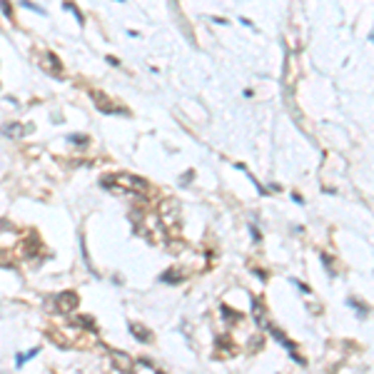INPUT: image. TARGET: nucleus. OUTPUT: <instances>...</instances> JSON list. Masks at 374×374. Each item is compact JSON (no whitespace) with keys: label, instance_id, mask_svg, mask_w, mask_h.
<instances>
[{"label":"nucleus","instance_id":"1","mask_svg":"<svg viewBox=\"0 0 374 374\" xmlns=\"http://www.w3.org/2000/svg\"><path fill=\"white\" fill-rule=\"evenodd\" d=\"M102 187L107 190H115V192H135V195H145L150 190V185L138 177V175H130V172H112V175H105L100 180Z\"/></svg>","mask_w":374,"mask_h":374},{"label":"nucleus","instance_id":"2","mask_svg":"<svg viewBox=\"0 0 374 374\" xmlns=\"http://www.w3.org/2000/svg\"><path fill=\"white\" fill-rule=\"evenodd\" d=\"M58 304H60L63 312H75L77 309V295L75 292H63V295H58Z\"/></svg>","mask_w":374,"mask_h":374},{"label":"nucleus","instance_id":"3","mask_svg":"<svg viewBox=\"0 0 374 374\" xmlns=\"http://www.w3.org/2000/svg\"><path fill=\"white\" fill-rule=\"evenodd\" d=\"M43 65L50 70L53 75H60L63 73V68H60V60L55 58V53H50V50H45V55H43Z\"/></svg>","mask_w":374,"mask_h":374},{"label":"nucleus","instance_id":"4","mask_svg":"<svg viewBox=\"0 0 374 374\" xmlns=\"http://www.w3.org/2000/svg\"><path fill=\"white\" fill-rule=\"evenodd\" d=\"M130 329H133V337L138 339V342H152V334H150L148 327H143V324H130Z\"/></svg>","mask_w":374,"mask_h":374},{"label":"nucleus","instance_id":"5","mask_svg":"<svg viewBox=\"0 0 374 374\" xmlns=\"http://www.w3.org/2000/svg\"><path fill=\"white\" fill-rule=\"evenodd\" d=\"M23 133H25V128L18 125V122H13V125H3V135H8V138H18V135H23Z\"/></svg>","mask_w":374,"mask_h":374},{"label":"nucleus","instance_id":"6","mask_svg":"<svg viewBox=\"0 0 374 374\" xmlns=\"http://www.w3.org/2000/svg\"><path fill=\"white\" fill-rule=\"evenodd\" d=\"M110 357L115 359V367H117V369H133V362H130L128 357H120L117 352H110Z\"/></svg>","mask_w":374,"mask_h":374},{"label":"nucleus","instance_id":"7","mask_svg":"<svg viewBox=\"0 0 374 374\" xmlns=\"http://www.w3.org/2000/svg\"><path fill=\"white\" fill-rule=\"evenodd\" d=\"M63 8H65V10H70V13H73V15H75V20H77V23H80V25H82V23H85V18H82V13H80V10H77V5H75V3H63Z\"/></svg>","mask_w":374,"mask_h":374},{"label":"nucleus","instance_id":"8","mask_svg":"<svg viewBox=\"0 0 374 374\" xmlns=\"http://www.w3.org/2000/svg\"><path fill=\"white\" fill-rule=\"evenodd\" d=\"M180 280H182V275H175V270H167L162 275V282H170V285H177Z\"/></svg>","mask_w":374,"mask_h":374},{"label":"nucleus","instance_id":"9","mask_svg":"<svg viewBox=\"0 0 374 374\" xmlns=\"http://www.w3.org/2000/svg\"><path fill=\"white\" fill-rule=\"evenodd\" d=\"M38 352H40V349H33V352H28V354H20V357L15 359V364H18V367H23V364H25L28 359H33V357H35Z\"/></svg>","mask_w":374,"mask_h":374},{"label":"nucleus","instance_id":"10","mask_svg":"<svg viewBox=\"0 0 374 374\" xmlns=\"http://www.w3.org/2000/svg\"><path fill=\"white\" fill-rule=\"evenodd\" d=\"M23 8H30L33 13H38V15H45V10H43L40 5H35V3H30V0H23Z\"/></svg>","mask_w":374,"mask_h":374},{"label":"nucleus","instance_id":"11","mask_svg":"<svg viewBox=\"0 0 374 374\" xmlns=\"http://www.w3.org/2000/svg\"><path fill=\"white\" fill-rule=\"evenodd\" d=\"M0 8H3V13H5V18H10V20H13V5H10L8 0H0Z\"/></svg>","mask_w":374,"mask_h":374},{"label":"nucleus","instance_id":"12","mask_svg":"<svg viewBox=\"0 0 374 374\" xmlns=\"http://www.w3.org/2000/svg\"><path fill=\"white\" fill-rule=\"evenodd\" d=\"M70 143H75V145H85L87 140H85L82 135H70Z\"/></svg>","mask_w":374,"mask_h":374}]
</instances>
